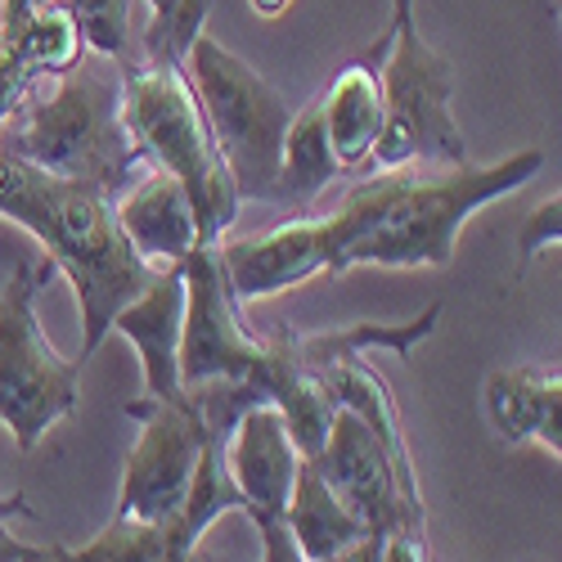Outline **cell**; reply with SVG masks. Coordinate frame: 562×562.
Listing matches in <instances>:
<instances>
[{"label": "cell", "mask_w": 562, "mask_h": 562, "mask_svg": "<svg viewBox=\"0 0 562 562\" xmlns=\"http://www.w3.org/2000/svg\"><path fill=\"white\" fill-rule=\"evenodd\" d=\"M0 216H10L45 248L81 306V356L90 360L113 334V315L145 293L162 270L139 261L113 216V199L90 184L50 176L0 149Z\"/></svg>", "instance_id": "1"}, {"label": "cell", "mask_w": 562, "mask_h": 562, "mask_svg": "<svg viewBox=\"0 0 562 562\" xmlns=\"http://www.w3.org/2000/svg\"><path fill=\"white\" fill-rule=\"evenodd\" d=\"M0 149L117 199L139 171L122 117V59L86 50L50 90H27L23 104L0 122Z\"/></svg>", "instance_id": "2"}, {"label": "cell", "mask_w": 562, "mask_h": 562, "mask_svg": "<svg viewBox=\"0 0 562 562\" xmlns=\"http://www.w3.org/2000/svg\"><path fill=\"white\" fill-rule=\"evenodd\" d=\"M122 117L139 162H149L184 184L199 216V239L221 244L239 216V184H234L216 135L203 117V104L184 72V59L139 55L122 59Z\"/></svg>", "instance_id": "3"}, {"label": "cell", "mask_w": 562, "mask_h": 562, "mask_svg": "<svg viewBox=\"0 0 562 562\" xmlns=\"http://www.w3.org/2000/svg\"><path fill=\"white\" fill-rule=\"evenodd\" d=\"M540 167H544L540 149H522V154L486 162V167H473V162L432 167V171L414 167L409 180L396 190V199L387 203V212L347 248L342 270H356V266H387V270L450 266L463 221L504 194H518Z\"/></svg>", "instance_id": "4"}, {"label": "cell", "mask_w": 562, "mask_h": 562, "mask_svg": "<svg viewBox=\"0 0 562 562\" xmlns=\"http://www.w3.org/2000/svg\"><path fill=\"white\" fill-rule=\"evenodd\" d=\"M414 167H392V171H373L364 176L356 190H347V199L324 212V216H297L284 221L252 239H221V266L239 306L266 302L274 293H289L315 274H338L347 248L360 234L387 212V203L396 199V190L409 180Z\"/></svg>", "instance_id": "5"}, {"label": "cell", "mask_w": 562, "mask_h": 562, "mask_svg": "<svg viewBox=\"0 0 562 562\" xmlns=\"http://www.w3.org/2000/svg\"><path fill=\"white\" fill-rule=\"evenodd\" d=\"M383 81V135L373 145V171L392 167H459L468 162L463 131L450 113L454 95V64L437 55L418 36L414 14L401 23H387V36L373 45L369 64H379Z\"/></svg>", "instance_id": "6"}, {"label": "cell", "mask_w": 562, "mask_h": 562, "mask_svg": "<svg viewBox=\"0 0 562 562\" xmlns=\"http://www.w3.org/2000/svg\"><path fill=\"white\" fill-rule=\"evenodd\" d=\"M190 86L203 104V117L216 135V149L239 184V199L270 203L279 149H284V131L293 122V109L284 95L216 36H199L190 59H184Z\"/></svg>", "instance_id": "7"}, {"label": "cell", "mask_w": 562, "mask_h": 562, "mask_svg": "<svg viewBox=\"0 0 562 562\" xmlns=\"http://www.w3.org/2000/svg\"><path fill=\"white\" fill-rule=\"evenodd\" d=\"M50 270V261H19L0 289V424L23 454H32L41 437L81 401L86 360L59 356L36 319V293Z\"/></svg>", "instance_id": "8"}, {"label": "cell", "mask_w": 562, "mask_h": 562, "mask_svg": "<svg viewBox=\"0 0 562 562\" xmlns=\"http://www.w3.org/2000/svg\"><path fill=\"white\" fill-rule=\"evenodd\" d=\"M122 414L139 424V437L126 454L117 513L167 527V522L180 518V508H184L190 486H194V473H199V463L212 446L207 424H203V414H199L190 392L139 396Z\"/></svg>", "instance_id": "9"}, {"label": "cell", "mask_w": 562, "mask_h": 562, "mask_svg": "<svg viewBox=\"0 0 562 562\" xmlns=\"http://www.w3.org/2000/svg\"><path fill=\"white\" fill-rule=\"evenodd\" d=\"M184 266V324H180V387L207 379H244L248 364L261 351V329L244 319V306L234 297L221 244H203Z\"/></svg>", "instance_id": "10"}, {"label": "cell", "mask_w": 562, "mask_h": 562, "mask_svg": "<svg viewBox=\"0 0 562 562\" xmlns=\"http://www.w3.org/2000/svg\"><path fill=\"white\" fill-rule=\"evenodd\" d=\"M324 482H329L360 518L369 531H396V527H424V495L409 486L387 450L379 446L351 409H338L329 437H324L319 454L311 459Z\"/></svg>", "instance_id": "11"}, {"label": "cell", "mask_w": 562, "mask_h": 562, "mask_svg": "<svg viewBox=\"0 0 562 562\" xmlns=\"http://www.w3.org/2000/svg\"><path fill=\"white\" fill-rule=\"evenodd\" d=\"M113 216L126 234V244L135 248V257L149 261L154 270L180 266L194 248H203L190 194H184V184L176 176H167L158 167L135 176L113 199Z\"/></svg>", "instance_id": "12"}, {"label": "cell", "mask_w": 562, "mask_h": 562, "mask_svg": "<svg viewBox=\"0 0 562 562\" xmlns=\"http://www.w3.org/2000/svg\"><path fill=\"white\" fill-rule=\"evenodd\" d=\"M297 463H302V454L284 428V418H279V409H270V405L248 409L225 446V468L244 495L248 518H284Z\"/></svg>", "instance_id": "13"}, {"label": "cell", "mask_w": 562, "mask_h": 562, "mask_svg": "<svg viewBox=\"0 0 562 562\" xmlns=\"http://www.w3.org/2000/svg\"><path fill=\"white\" fill-rule=\"evenodd\" d=\"M86 55L68 5H45L14 23H0V113H14L27 90L68 72Z\"/></svg>", "instance_id": "14"}, {"label": "cell", "mask_w": 562, "mask_h": 562, "mask_svg": "<svg viewBox=\"0 0 562 562\" xmlns=\"http://www.w3.org/2000/svg\"><path fill=\"white\" fill-rule=\"evenodd\" d=\"M180 324H184V266H167L154 284L113 315L145 369V396H180Z\"/></svg>", "instance_id": "15"}, {"label": "cell", "mask_w": 562, "mask_h": 562, "mask_svg": "<svg viewBox=\"0 0 562 562\" xmlns=\"http://www.w3.org/2000/svg\"><path fill=\"white\" fill-rule=\"evenodd\" d=\"M486 414L508 446L536 441L562 454V379L558 369L513 364L486 379Z\"/></svg>", "instance_id": "16"}, {"label": "cell", "mask_w": 562, "mask_h": 562, "mask_svg": "<svg viewBox=\"0 0 562 562\" xmlns=\"http://www.w3.org/2000/svg\"><path fill=\"white\" fill-rule=\"evenodd\" d=\"M324 139L342 171H360L373 158V145L383 135V81L379 64H347L329 90L319 95Z\"/></svg>", "instance_id": "17"}, {"label": "cell", "mask_w": 562, "mask_h": 562, "mask_svg": "<svg viewBox=\"0 0 562 562\" xmlns=\"http://www.w3.org/2000/svg\"><path fill=\"white\" fill-rule=\"evenodd\" d=\"M284 522H289V536H293V544L302 549L306 562H334L342 549H351L369 531L360 513L324 482V473L311 459L297 463Z\"/></svg>", "instance_id": "18"}, {"label": "cell", "mask_w": 562, "mask_h": 562, "mask_svg": "<svg viewBox=\"0 0 562 562\" xmlns=\"http://www.w3.org/2000/svg\"><path fill=\"white\" fill-rule=\"evenodd\" d=\"M319 383H324V392H329V401L338 409H351L360 424L379 437V446L396 463V473L409 486H418L414 482V463H409V446H405V432H401V418H396V401H392V392L383 383V373L373 364H364L360 356H351V360H338V364L324 369Z\"/></svg>", "instance_id": "19"}, {"label": "cell", "mask_w": 562, "mask_h": 562, "mask_svg": "<svg viewBox=\"0 0 562 562\" xmlns=\"http://www.w3.org/2000/svg\"><path fill=\"white\" fill-rule=\"evenodd\" d=\"M338 176H342V167H338V158L329 149V139H324L319 100H315L302 113H293V122L284 131V149H279V171H274L270 203H279L284 212H306Z\"/></svg>", "instance_id": "20"}, {"label": "cell", "mask_w": 562, "mask_h": 562, "mask_svg": "<svg viewBox=\"0 0 562 562\" xmlns=\"http://www.w3.org/2000/svg\"><path fill=\"white\" fill-rule=\"evenodd\" d=\"M55 562H184V558L171 549L167 527L113 513L109 527L95 540H86L81 549L55 544Z\"/></svg>", "instance_id": "21"}, {"label": "cell", "mask_w": 562, "mask_h": 562, "mask_svg": "<svg viewBox=\"0 0 562 562\" xmlns=\"http://www.w3.org/2000/svg\"><path fill=\"white\" fill-rule=\"evenodd\" d=\"M64 5L90 55L104 59L131 55V0H64Z\"/></svg>", "instance_id": "22"}, {"label": "cell", "mask_w": 562, "mask_h": 562, "mask_svg": "<svg viewBox=\"0 0 562 562\" xmlns=\"http://www.w3.org/2000/svg\"><path fill=\"white\" fill-rule=\"evenodd\" d=\"M562 239V199L553 194V199H544L531 216H527V225H522V234H518V257H522V266L527 261H536L544 248H553Z\"/></svg>", "instance_id": "23"}, {"label": "cell", "mask_w": 562, "mask_h": 562, "mask_svg": "<svg viewBox=\"0 0 562 562\" xmlns=\"http://www.w3.org/2000/svg\"><path fill=\"white\" fill-rule=\"evenodd\" d=\"M252 527L261 536V562H306L302 549L293 544L284 518H252Z\"/></svg>", "instance_id": "24"}, {"label": "cell", "mask_w": 562, "mask_h": 562, "mask_svg": "<svg viewBox=\"0 0 562 562\" xmlns=\"http://www.w3.org/2000/svg\"><path fill=\"white\" fill-rule=\"evenodd\" d=\"M0 562H55V544H27L0 522Z\"/></svg>", "instance_id": "25"}, {"label": "cell", "mask_w": 562, "mask_h": 562, "mask_svg": "<svg viewBox=\"0 0 562 562\" xmlns=\"http://www.w3.org/2000/svg\"><path fill=\"white\" fill-rule=\"evenodd\" d=\"M45 5H64V0H0V23H14V19L45 10Z\"/></svg>", "instance_id": "26"}, {"label": "cell", "mask_w": 562, "mask_h": 562, "mask_svg": "<svg viewBox=\"0 0 562 562\" xmlns=\"http://www.w3.org/2000/svg\"><path fill=\"white\" fill-rule=\"evenodd\" d=\"M10 518H36V508L27 504V495H23V491L0 495V522H10Z\"/></svg>", "instance_id": "27"}, {"label": "cell", "mask_w": 562, "mask_h": 562, "mask_svg": "<svg viewBox=\"0 0 562 562\" xmlns=\"http://www.w3.org/2000/svg\"><path fill=\"white\" fill-rule=\"evenodd\" d=\"M289 5H293V0H252V10H257L261 19H279Z\"/></svg>", "instance_id": "28"}, {"label": "cell", "mask_w": 562, "mask_h": 562, "mask_svg": "<svg viewBox=\"0 0 562 562\" xmlns=\"http://www.w3.org/2000/svg\"><path fill=\"white\" fill-rule=\"evenodd\" d=\"M409 14H414V0H392V23H401Z\"/></svg>", "instance_id": "29"}, {"label": "cell", "mask_w": 562, "mask_h": 562, "mask_svg": "<svg viewBox=\"0 0 562 562\" xmlns=\"http://www.w3.org/2000/svg\"><path fill=\"white\" fill-rule=\"evenodd\" d=\"M149 5H154V14H162V10H171V5H176V0H149Z\"/></svg>", "instance_id": "30"}]
</instances>
